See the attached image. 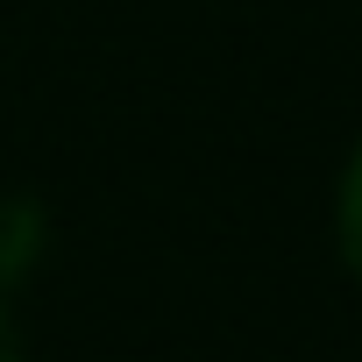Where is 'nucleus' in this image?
Segmentation results:
<instances>
[{"label":"nucleus","mask_w":362,"mask_h":362,"mask_svg":"<svg viewBox=\"0 0 362 362\" xmlns=\"http://www.w3.org/2000/svg\"><path fill=\"white\" fill-rule=\"evenodd\" d=\"M43 256V206L36 199H0V291L22 284Z\"/></svg>","instance_id":"1"},{"label":"nucleus","mask_w":362,"mask_h":362,"mask_svg":"<svg viewBox=\"0 0 362 362\" xmlns=\"http://www.w3.org/2000/svg\"><path fill=\"white\" fill-rule=\"evenodd\" d=\"M334 242H341V263L362 277V142L348 149L341 185H334Z\"/></svg>","instance_id":"2"},{"label":"nucleus","mask_w":362,"mask_h":362,"mask_svg":"<svg viewBox=\"0 0 362 362\" xmlns=\"http://www.w3.org/2000/svg\"><path fill=\"white\" fill-rule=\"evenodd\" d=\"M0 362H22V334H15V320H8V305H0Z\"/></svg>","instance_id":"3"}]
</instances>
